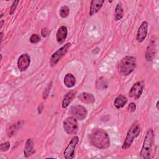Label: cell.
<instances>
[{
  "instance_id": "cell-12",
  "label": "cell",
  "mask_w": 159,
  "mask_h": 159,
  "mask_svg": "<svg viewBox=\"0 0 159 159\" xmlns=\"http://www.w3.org/2000/svg\"><path fill=\"white\" fill-rule=\"evenodd\" d=\"M155 49V40L152 39L150 42L148 43L145 52V58L147 61H152L153 59L156 52Z\"/></svg>"
},
{
  "instance_id": "cell-7",
  "label": "cell",
  "mask_w": 159,
  "mask_h": 159,
  "mask_svg": "<svg viewBox=\"0 0 159 159\" xmlns=\"http://www.w3.org/2000/svg\"><path fill=\"white\" fill-rule=\"evenodd\" d=\"M70 113L73 117L79 120H83L84 119L88 114L86 108L81 105H75L71 106L70 109Z\"/></svg>"
},
{
  "instance_id": "cell-1",
  "label": "cell",
  "mask_w": 159,
  "mask_h": 159,
  "mask_svg": "<svg viewBox=\"0 0 159 159\" xmlns=\"http://www.w3.org/2000/svg\"><path fill=\"white\" fill-rule=\"evenodd\" d=\"M90 143L99 149H106L110 146V139L106 131L101 129H94L89 136Z\"/></svg>"
},
{
  "instance_id": "cell-9",
  "label": "cell",
  "mask_w": 159,
  "mask_h": 159,
  "mask_svg": "<svg viewBox=\"0 0 159 159\" xmlns=\"http://www.w3.org/2000/svg\"><path fill=\"white\" fill-rule=\"evenodd\" d=\"M145 87V83L143 81L135 83L131 88L129 91L130 96L134 99H138L142 95Z\"/></svg>"
},
{
  "instance_id": "cell-14",
  "label": "cell",
  "mask_w": 159,
  "mask_h": 159,
  "mask_svg": "<svg viewBox=\"0 0 159 159\" xmlns=\"http://www.w3.org/2000/svg\"><path fill=\"white\" fill-rule=\"evenodd\" d=\"M67 28L65 26H61L58 28L56 34V40L58 43L61 44L65 40L67 37Z\"/></svg>"
},
{
  "instance_id": "cell-20",
  "label": "cell",
  "mask_w": 159,
  "mask_h": 159,
  "mask_svg": "<svg viewBox=\"0 0 159 159\" xmlns=\"http://www.w3.org/2000/svg\"><path fill=\"white\" fill-rule=\"evenodd\" d=\"M115 20L117 21L122 17L123 15V9L120 3H118L115 9Z\"/></svg>"
},
{
  "instance_id": "cell-18",
  "label": "cell",
  "mask_w": 159,
  "mask_h": 159,
  "mask_svg": "<svg viewBox=\"0 0 159 159\" xmlns=\"http://www.w3.org/2000/svg\"><path fill=\"white\" fill-rule=\"evenodd\" d=\"M127 102V98L122 95L120 94L116 98L114 101V105L117 109H120L123 107Z\"/></svg>"
},
{
  "instance_id": "cell-30",
  "label": "cell",
  "mask_w": 159,
  "mask_h": 159,
  "mask_svg": "<svg viewBox=\"0 0 159 159\" xmlns=\"http://www.w3.org/2000/svg\"><path fill=\"white\" fill-rule=\"evenodd\" d=\"M1 41H2V36H3L2 32H1Z\"/></svg>"
},
{
  "instance_id": "cell-17",
  "label": "cell",
  "mask_w": 159,
  "mask_h": 159,
  "mask_svg": "<svg viewBox=\"0 0 159 159\" xmlns=\"http://www.w3.org/2000/svg\"><path fill=\"white\" fill-rule=\"evenodd\" d=\"M76 94V91L75 90H71L69 92H68L65 96L63 98V101H62V107L66 108L69 104L71 102V101L73 100V99L75 98V95Z\"/></svg>"
},
{
  "instance_id": "cell-23",
  "label": "cell",
  "mask_w": 159,
  "mask_h": 159,
  "mask_svg": "<svg viewBox=\"0 0 159 159\" xmlns=\"http://www.w3.org/2000/svg\"><path fill=\"white\" fill-rule=\"evenodd\" d=\"M17 130V128H16V125H11L8 129H7V136L9 137H11L12 135H14L16 134V131Z\"/></svg>"
},
{
  "instance_id": "cell-6",
  "label": "cell",
  "mask_w": 159,
  "mask_h": 159,
  "mask_svg": "<svg viewBox=\"0 0 159 159\" xmlns=\"http://www.w3.org/2000/svg\"><path fill=\"white\" fill-rule=\"evenodd\" d=\"M70 46L71 43H67L63 47L58 49L54 53H53L50 58V64L52 66H55L60 61V60H61V58L66 54L67 50L70 47Z\"/></svg>"
},
{
  "instance_id": "cell-8",
  "label": "cell",
  "mask_w": 159,
  "mask_h": 159,
  "mask_svg": "<svg viewBox=\"0 0 159 159\" xmlns=\"http://www.w3.org/2000/svg\"><path fill=\"white\" fill-rule=\"evenodd\" d=\"M79 142L78 136H75L70 140L68 146L64 151L63 155L66 159H71L75 156V149Z\"/></svg>"
},
{
  "instance_id": "cell-15",
  "label": "cell",
  "mask_w": 159,
  "mask_h": 159,
  "mask_svg": "<svg viewBox=\"0 0 159 159\" xmlns=\"http://www.w3.org/2000/svg\"><path fill=\"white\" fill-rule=\"evenodd\" d=\"M78 98L81 102L86 104H93L95 101L94 96L92 94L86 92L80 93Z\"/></svg>"
},
{
  "instance_id": "cell-3",
  "label": "cell",
  "mask_w": 159,
  "mask_h": 159,
  "mask_svg": "<svg viewBox=\"0 0 159 159\" xmlns=\"http://www.w3.org/2000/svg\"><path fill=\"white\" fill-rule=\"evenodd\" d=\"M154 140V132L152 129H149L145 137L143 146L140 152V157L143 159H149L150 158L152 148Z\"/></svg>"
},
{
  "instance_id": "cell-2",
  "label": "cell",
  "mask_w": 159,
  "mask_h": 159,
  "mask_svg": "<svg viewBox=\"0 0 159 159\" xmlns=\"http://www.w3.org/2000/svg\"><path fill=\"white\" fill-rule=\"evenodd\" d=\"M135 66L136 58L133 56H125L118 64L119 73L121 76H127L134 70Z\"/></svg>"
},
{
  "instance_id": "cell-13",
  "label": "cell",
  "mask_w": 159,
  "mask_h": 159,
  "mask_svg": "<svg viewBox=\"0 0 159 159\" xmlns=\"http://www.w3.org/2000/svg\"><path fill=\"white\" fill-rule=\"evenodd\" d=\"M104 2V0H93L91 2L89 7V16H92L98 12L102 7Z\"/></svg>"
},
{
  "instance_id": "cell-21",
  "label": "cell",
  "mask_w": 159,
  "mask_h": 159,
  "mask_svg": "<svg viewBox=\"0 0 159 159\" xmlns=\"http://www.w3.org/2000/svg\"><path fill=\"white\" fill-rule=\"evenodd\" d=\"M69 13H70V9L67 6L64 5L60 7L59 14L61 17L65 18L68 17L69 15Z\"/></svg>"
},
{
  "instance_id": "cell-22",
  "label": "cell",
  "mask_w": 159,
  "mask_h": 159,
  "mask_svg": "<svg viewBox=\"0 0 159 159\" xmlns=\"http://www.w3.org/2000/svg\"><path fill=\"white\" fill-rule=\"evenodd\" d=\"M29 40L32 43H37L40 41V37L38 34H34L30 36Z\"/></svg>"
},
{
  "instance_id": "cell-19",
  "label": "cell",
  "mask_w": 159,
  "mask_h": 159,
  "mask_svg": "<svg viewBox=\"0 0 159 159\" xmlns=\"http://www.w3.org/2000/svg\"><path fill=\"white\" fill-rule=\"evenodd\" d=\"M64 84L68 88L73 87L76 84V78L75 77L70 73L66 74L64 77Z\"/></svg>"
},
{
  "instance_id": "cell-5",
  "label": "cell",
  "mask_w": 159,
  "mask_h": 159,
  "mask_svg": "<svg viewBox=\"0 0 159 159\" xmlns=\"http://www.w3.org/2000/svg\"><path fill=\"white\" fill-rule=\"evenodd\" d=\"M63 129L68 134H75L78 130V124L76 119L73 116L67 117L63 121Z\"/></svg>"
},
{
  "instance_id": "cell-27",
  "label": "cell",
  "mask_w": 159,
  "mask_h": 159,
  "mask_svg": "<svg viewBox=\"0 0 159 159\" xmlns=\"http://www.w3.org/2000/svg\"><path fill=\"white\" fill-rule=\"evenodd\" d=\"M48 33H49V30L47 28H46V27L45 28H43L42 29V30H41V34L42 35V36L43 37H47L48 35Z\"/></svg>"
},
{
  "instance_id": "cell-28",
  "label": "cell",
  "mask_w": 159,
  "mask_h": 159,
  "mask_svg": "<svg viewBox=\"0 0 159 159\" xmlns=\"http://www.w3.org/2000/svg\"><path fill=\"white\" fill-rule=\"evenodd\" d=\"M4 20H2L1 21V28L2 27V25H3V24H4Z\"/></svg>"
},
{
  "instance_id": "cell-26",
  "label": "cell",
  "mask_w": 159,
  "mask_h": 159,
  "mask_svg": "<svg viewBox=\"0 0 159 159\" xmlns=\"http://www.w3.org/2000/svg\"><path fill=\"white\" fill-rule=\"evenodd\" d=\"M136 109V105L134 102H130L127 106V111L130 112H134Z\"/></svg>"
},
{
  "instance_id": "cell-29",
  "label": "cell",
  "mask_w": 159,
  "mask_h": 159,
  "mask_svg": "<svg viewBox=\"0 0 159 159\" xmlns=\"http://www.w3.org/2000/svg\"><path fill=\"white\" fill-rule=\"evenodd\" d=\"M158 104H159V101H158L157 102V104H156V107H157V109H158Z\"/></svg>"
},
{
  "instance_id": "cell-25",
  "label": "cell",
  "mask_w": 159,
  "mask_h": 159,
  "mask_svg": "<svg viewBox=\"0 0 159 159\" xmlns=\"http://www.w3.org/2000/svg\"><path fill=\"white\" fill-rule=\"evenodd\" d=\"M19 1H14L11 8H10V11H9V14L10 15H12L14 14V12H15V10L16 9V7H17V4L19 3Z\"/></svg>"
},
{
  "instance_id": "cell-11",
  "label": "cell",
  "mask_w": 159,
  "mask_h": 159,
  "mask_svg": "<svg viewBox=\"0 0 159 159\" xmlns=\"http://www.w3.org/2000/svg\"><path fill=\"white\" fill-rule=\"evenodd\" d=\"M148 32V24L146 21L142 22L140 25L136 36V39L139 42H142L146 38Z\"/></svg>"
},
{
  "instance_id": "cell-24",
  "label": "cell",
  "mask_w": 159,
  "mask_h": 159,
  "mask_svg": "<svg viewBox=\"0 0 159 159\" xmlns=\"http://www.w3.org/2000/svg\"><path fill=\"white\" fill-rule=\"evenodd\" d=\"M10 147V143L9 142H6L4 143H2L0 145V149L2 152H6L9 150Z\"/></svg>"
},
{
  "instance_id": "cell-10",
  "label": "cell",
  "mask_w": 159,
  "mask_h": 159,
  "mask_svg": "<svg viewBox=\"0 0 159 159\" xmlns=\"http://www.w3.org/2000/svg\"><path fill=\"white\" fill-rule=\"evenodd\" d=\"M30 63V58L27 53L22 54L17 60V68L20 71H25Z\"/></svg>"
},
{
  "instance_id": "cell-16",
  "label": "cell",
  "mask_w": 159,
  "mask_h": 159,
  "mask_svg": "<svg viewBox=\"0 0 159 159\" xmlns=\"http://www.w3.org/2000/svg\"><path fill=\"white\" fill-rule=\"evenodd\" d=\"M35 150L34 148V142L32 139H28L26 141L24 150V154L25 157H28L30 155H32L33 153H34Z\"/></svg>"
},
{
  "instance_id": "cell-4",
  "label": "cell",
  "mask_w": 159,
  "mask_h": 159,
  "mask_svg": "<svg viewBox=\"0 0 159 159\" xmlns=\"http://www.w3.org/2000/svg\"><path fill=\"white\" fill-rule=\"evenodd\" d=\"M140 133V124L137 122H134L129 130L127 132L125 139L122 144V149H127L132 145L134 140L137 137Z\"/></svg>"
}]
</instances>
